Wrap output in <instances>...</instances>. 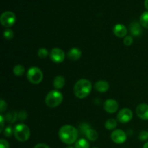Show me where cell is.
<instances>
[{"instance_id":"obj_27","label":"cell","mask_w":148,"mask_h":148,"mask_svg":"<svg viewBox=\"0 0 148 148\" xmlns=\"http://www.w3.org/2000/svg\"><path fill=\"white\" fill-rule=\"evenodd\" d=\"M17 117L18 119L21 121H24L27 119V114L25 110H22V111H19L17 113Z\"/></svg>"},{"instance_id":"obj_28","label":"cell","mask_w":148,"mask_h":148,"mask_svg":"<svg viewBox=\"0 0 148 148\" xmlns=\"http://www.w3.org/2000/svg\"><path fill=\"white\" fill-rule=\"evenodd\" d=\"M139 139L141 141H146L148 140V132L141 131L139 134Z\"/></svg>"},{"instance_id":"obj_10","label":"cell","mask_w":148,"mask_h":148,"mask_svg":"<svg viewBox=\"0 0 148 148\" xmlns=\"http://www.w3.org/2000/svg\"><path fill=\"white\" fill-rule=\"evenodd\" d=\"M104 110L108 114H114L119 109V103L114 99H108L104 103Z\"/></svg>"},{"instance_id":"obj_1","label":"cell","mask_w":148,"mask_h":148,"mask_svg":"<svg viewBox=\"0 0 148 148\" xmlns=\"http://www.w3.org/2000/svg\"><path fill=\"white\" fill-rule=\"evenodd\" d=\"M58 134L62 143L70 145L77 142L79 135V131L73 126L66 124L62 126L59 129Z\"/></svg>"},{"instance_id":"obj_37","label":"cell","mask_w":148,"mask_h":148,"mask_svg":"<svg viewBox=\"0 0 148 148\" xmlns=\"http://www.w3.org/2000/svg\"><path fill=\"white\" fill-rule=\"evenodd\" d=\"M93 148H98V147H93Z\"/></svg>"},{"instance_id":"obj_33","label":"cell","mask_w":148,"mask_h":148,"mask_svg":"<svg viewBox=\"0 0 148 148\" xmlns=\"http://www.w3.org/2000/svg\"><path fill=\"white\" fill-rule=\"evenodd\" d=\"M33 148H50L46 144L44 143H40V144L36 145Z\"/></svg>"},{"instance_id":"obj_7","label":"cell","mask_w":148,"mask_h":148,"mask_svg":"<svg viewBox=\"0 0 148 148\" xmlns=\"http://www.w3.org/2000/svg\"><path fill=\"white\" fill-rule=\"evenodd\" d=\"M49 57L52 62L56 64H59L64 61L65 53L64 51L61 49L54 48L51 50L50 53H49Z\"/></svg>"},{"instance_id":"obj_13","label":"cell","mask_w":148,"mask_h":148,"mask_svg":"<svg viewBox=\"0 0 148 148\" xmlns=\"http://www.w3.org/2000/svg\"><path fill=\"white\" fill-rule=\"evenodd\" d=\"M114 34L118 38L126 37L127 34V29L125 25L122 24H117L114 27Z\"/></svg>"},{"instance_id":"obj_30","label":"cell","mask_w":148,"mask_h":148,"mask_svg":"<svg viewBox=\"0 0 148 148\" xmlns=\"http://www.w3.org/2000/svg\"><path fill=\"white\" fill-rule=\"evenodd\" d=\"M7 107V103H6L3 99H1V101H0V108H1V109H0V111H1V114H2V113L6 111Z\"/></svg>"},{"instance_id":"obj_23","label":"cell","mask_w":148,"mask_h":148,"mask_svg":"<svg viewBox=\"0 0 148 148\" xmlns=\"http://www.w3.org/2000/svg\"><path fill=\"white\" fill-rule=\"evenodd\" d=\"M3 36L7 40H12L13 38H14V32H13V30L12 29L7 28L3 33Z\"/></svg>"},{"instance_id":"obj_6","label":"cell","mask_w":148,"mask_h":148,"mask_svg":"<svg viewBox=\"0 0 148 148\" xmlns=\"http://www.w3.org/2000/svg\"><path fill=\"white\" fill-rule=\"evenodd\" d=\"M16 21V16L14 12L11 11H6L1 14L0 17V22L4 27H11L14 25Z\"/></svg>"},{"instance_id":"obj_35","label":"cell","mask_w":148,"mask_h":148,"mask_svg":"<svg viewBox=\"0 0 148 148\" xmlns=\"http://www.w3.org/2000/svg\"><path fill=\"white\" fill-rule=\"evenodd\" d=\"M143 148H148V142H147V143H146L144 145V146H143Z\"/></svg>"},{"instance_id":"obj_31","label":"cell","mask_w":148,"mask_h":148,"mask_svg":"<svg viewBox=\"0 0 148 148\" xmlns=\"http://www.w3.org/2000/svg\"><path fill=\"white\" fill-rule=\"evenodd\" d=\"M0 148H10V144L6 140L1 139L0 140Z\"/></svg>"},{"instance_id":"obj_8","label":"cell","mask_w":148,"mask_h":148,"mask_svg":"<svg viewBox=\"0 0 148 148\" xmlns=\"http://www.w3.org/2000/svg\"><path fill=\"white\" fill-rule=\"evenodd\" d=\"M132 117L133 113L132 110L128 108H124L119 111L118 115H117V119L119 122L122 123V124H126V123L130 122L132 119Z\"/></svg>"},{"instance_id":"obj_16","label":"cell","mask_w":148,"mask_h":148,"mask_svg":"<svg viewBox=\"0 0 148 148\" xmlns=\"http://www.w3.org/2000/svg\"><path fill=\"white\" fill-rule=\"evenodd\" d=\"M65 85V79L62 75H58L53 79V85L56 90H60L64 88Z\"/></svg>"},{"instance_id":"obj_5","label":"cell","mask_w":148,"mask_h":148,"mask_svg":"<svg viewBox=\"0 0 148 148\" xmlns=\"http://www.w3.org/2000/svg\"><path fill=\"white\" fill-rule=\"evenodd\" d=\"M43 72L37 66H32L27 72V79L30 82L34 85L40 83L43 80Z\"/></svg>"},{"instance_id":"obj_22","label":"cell","mask_w":148,"mask_h":148,"mask_svg":"<svg viewBox=\"0 0 148 148\" xmlns=\"http://www.w3.org/2000/svg\"><path fill=\"white\" fill-rule=\"evenodd\" d=\"M117 121L114 119H109L105 122V127L108 130H113L116 127Z\"/></svg>"},{"instance_id":"obj_21","label":"cell","mask_w":148,"mask_h":148,"mask_svg":"<svg viewBox=\"0 0 148 148\" xmlns=\"http://www.w3.org/2000/svg\"><path fill=\"white\" fill-rule=\"evenodd\" d=\"M140 23L143 27L148 29V11L143 12L140 16Z\"/></svg>"},{"instance_id":"obj_36","label":"cell","mask_w":148,"mask_h":148,"mask_svg":"<svg viewBox=\"0 0 148 148\" xmlns=\"http://www.w3.org/2000/svg\"><path fill=\"white\" fill-rule=\"evenodd\" d=\"M65 148H75V147H72V146H70V145H69V146H67V147H66Z\"/></svg>"},{"instance_id":"obj_2","label":"cell","mask_w":148,"mask_h":148,"mask_svg":"<svg viewBox=\"0 0 148 148\" xmlns=\"http://www.w3.org/2000/svg\"><path fill=\"white\" fill-rule=\"evenodd\" d=\"M92 85L87 79H80L77 81L74 86V93L77 98L84 99L87 98L92 90Z\"/></svg>"},{"instance_id":"obj_17","label":"cell","mask_w":148,"mask_h":148,"mask_svg":"<svg viewBox=\"0 0 148 148\" xmlns=\"http://www.w3.org/2000/svg\"><path fill=\"white\" fill-rule=\"evenodd\" d=\"M85 136L87 137L88 140H90V141H92V142L95 141V140H98V132H97L95 130L91 128L88 129V130H87V132L85 134Z\"/></svg>"},{"instance_id":"obj_14","label":"cell","mask_w":148,"mask_h":148,"mask_svg":"<svg viewBox=\"0 0 148 148\" xmlns=\"http://www.w3.org/2000/svg\"><path fill=\"white\" fill-rule=\"evenodd\" d=\"M110 88L109 83L106 80H99L96 82L94 85V88L98 92L103 93L106 92Z\"/></svg>"},{"instance_id":"obj_9","label":"cell","mask_w":148,"mask_h":148,"mask_svg":"<svg viewBox=\"0 0 148 148\" xmlns=\"http://www.w3.org/2000/svg\"><path fill=\"white\" fill-rule=\"evenodd\" d=\"M111 139L116 144H122L127 140V134L121 130H116L111 134Z\"/></svg>"},{"instance_id":"obj_24","label":"cell","mask_w":148,"mask_h":148,"mask_svg":"<svg viewBox=\"0 0 148 148\" xmlns=\"http://www.w3.org/2000/svg\"><path fill=\"white\" fill-rule=\"evenodd\" d=\"M3 134L6 137H11L14 134V128L12 126H7L3 131Z\"/></svg>"},{"instance_id":"obj_4","label":"cell","mask_w":148,"mask_h":148,"mask_svg":"<svg viewBox=\"0 0 148 148\" xmlns=\"http://www.w3.org/2000/svg\"><path fill=\"white\" fill-rule=\"evenodd\" d=\"M14 136L17 140L21 143L26 142L30 136V130L26 124H18L14 127Z\"/></svg>"},{"instance_id":"obj_25","label":"cell","mask_w":148,"mask_h":148,"mask_svg":"<svg viewBox=\"0 0 148 148\" xmlns=\"http://www.w3.org/2000/svg\"><path fill=\"white\" fill-rule=\"evenodd\" d=\"M90 128V127L89 124H87V123H82L79 126V132H80V134L82 135L85 136V134L87 132V130Z\"/></svg>"},{"instance_id":"obj_11","label":"cell","mask_w":148,"mask_h":148,"mask_svg":"<svg viewBox=\"0 0 148 148\" xmlns=\"http://www.w3.org/2000/svg\"><path fill=\"white\" fill-rule=\"evenodd\" d=\"M136 114L141 119L148 120V105L146 103H140L136 108Z\"/></svg>"},{"instance_id":"obj_3","label":"cell","mask_w":148,"mask_h":148,"mask_svg":"<svg viewBox=\"0 0 148 148\" xmlns=\"http://www.w3.org/2000/svg\"><path fill=\"white\" fill-rule=\"evenodd\" d=\"M63 101V95L57 90H51L46 95L45 103L49 108H56L59 106Z\"/></svg>"},{"instance_id":"obj_34","label":"cell","mask_w":148,"mask_h":148,"mask_svg":"<svg viewBox=\"0 0 148 148\" xmlns=\"http://www.w3.org/2000/svg\"><path fill=\"white\" fill-rule=\"evenodd\" d=\"M145 7L148 10V0H145Z\"/></svg>"},{"instance_id":"obj_19","label":"cell","mask_w":148,"mask_h":148,"mask_svg":"<svg viewBox=\"0 0 148 148\" xmlns=\"http://www.w3.org/2000/svg\"><path fill=\"white\" fill-rule=\"evenodd\" d=\"M25 69L24 66L21 64H17L15 65L13 68V73L15 76L17 77H21L23 76V74L25 73Z\"/></svg>"},{"instance_id":"obj_29","label":"cell","mask_w":148,"mask_h":148,"mask_svg":"<svg viewBox=\"0 0 148 148\" xmlns=\"http://www.w3.org/2000/svg\"><path fill=\"white\" fill-rule=\"evenodd\" d=\"M133 38L131 36H127L124 39V44L127 46H130L132 44Z\"/></svg>"},{"instance_id":"obj_12","label":"cell","mask_w":148,"mask_h":148,"mask_svg":"<svg viewBox=\"0 0 148 148\" xmlns=\"http://www.w3.org/2000/svg\"><path fill=\"white\" fill-rule=\"evenodd\" d=\"M130 30L133 36H140L143 33V26L137 22H133L130 25Z\"/></svg>"},{"instance_id":"obj_15","label":"cell","mask_w":148,"mask_h":148,"mask_svg":"<svg viewBox=\"0 0 148 148\" xmlns=\"http://www.w3.org/2000/svg\"><path fill=\"white\" fill-rule=\"evenodd\" d=\"M82 56V51L78 48H72L67 52L68 59L72 61H77L80 59Z\"/></svg>"},{"instance_id":"obj_26","label":"cell","mask_w":148,"mask_h":148,"mask_svg":"<svg viewBox=\"0 0 148 148\" xmlns=\"http://www.w3.org/2000/svg\"><path fill=\"white\" fill-rule=\"evenodd\" d=\"M48 55H49V52L47 49L45 48H40L38 51V56L40 59H45L47 57Z\"/></svg>"},{"instance_id":"obj_32","label":"cell","mask_w":148,"mask_h":148,"mask_svg":"<svg viewBox=\"0 0 148 148\" xmlns=\"http://www.w3.org/2000/svg\"><path fill=\"white\" fill-rule=\"evenodd\" d=\"M4 120H5V119H4V116H3L2 114H1V115H0V123H1L0 132H1V133L3 132V131H4Z\"/></svg>"},{"instance_id":"obj_20","label":"cell","mask_w":148,"mask_h":148,"mask_svg":"<svg viewBox=\"0 0 148 148\" xmlns=\"http://www.w3.org/2000/svg\"><path fill=\"white\" fill-rule=\"evenodd\" d=\"M75 148H90V144L87 140L84 138H81L77 140L75 143Z\"/></svg>"},{"instance_id":"obj_18","label":"cell","mask_w":148,"mask_h":148,"mask_svg":"<svg viewBox=\"0 0 148 148\" xmlns=\"http://www.w3.org/2000/svg\"><path fill=\"white\" fill-rule=\"evenodd\" d=\"M4 119H5V120L7 122L10 123V124H13V123L15 122V121H17V119H18V117H17V112L14 111H10V112L6 114Z\"/></svg>"}]
</instances>
